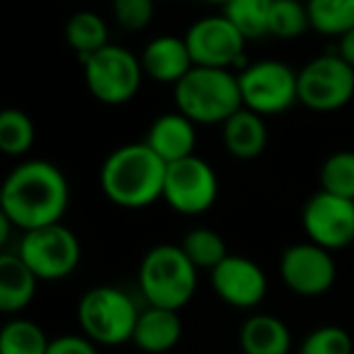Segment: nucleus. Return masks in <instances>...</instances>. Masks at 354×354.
Wrapping results in <instances>:
<instances>
[{
  "label": "nucleus",
  "instance_id": "obj_4",
  "mask_svg": "<svg viewBox=\"0 0 354 354\" xmlns=\"http://www.w3.org/2000/svg\"><path fill=\"white\" fill-rule=\"evenodd\" d=\"M197 272L183 247L160 245L147 251L139 266V290L147 305L180 311L195 297Z\"/></svg>",
  "mask_w": 354,
  "mask_h": 354
},
{
  "label": "nucleus",
  "instance_id": "obj_34",
  "mask_svg": "<svg viewBox=\"0 0 354 354\" xmlns=\"http://www.w3.org/2000/svg\"><path fill=\"white\" fill-rule=\"evenodd\" d=\"M241 354H243V353H241Z\"/></svg>",
  "mask_w": 354,
  "mask_h": 354
},
{
  "label": "nucleus",
  "instance_id": "obj_25",
  "mask_svg": "<svg viewBox=\"0 0 354 354\" xmlns=\"http://www.w3.org/2000/svg\"><path fill=\"white\" fill-rule=\"evenodd\" d=\"M35 143L33 120L17 110L6 108L0 112V151L6 156H23Z\"/></svg>",
  "mask_w": 354,
  "mask_h": 354
},
{
  "label": "nucleus",
  "instance_id": "obj_21",
  "mask_svg": "<svg viewBox=\"0 0 354 354\" xmlns=\"http://www.w3.org/2000/svg\"><path fill=\"white\" fill-rule=\"evenodd\" d=\"M64 39L81 58H85L108 46L106 21L93 10H79L66 21Z\"/></svg>",
  "mask_w": 354,
  "mask_h": 354
},
{
  "label": "nucleus",
  "instance_id": "obj_12",
  "mask_svg": "<svg viewBox=\"0 0 354 354\" xmlns=\"http://www.w3.org/2000/svg\"><path fill=\"white\" fill-rule=\"evenodd\" d=\"M303 228L311 243L338 251L354 243V201L317 191L303 207Z\"/></svg>",
  "mask_w": 354,
  "mask_h": 354
},
{
  "label": "nucleus",
  "instance_id": "obj_20",
  "mask_svg": "<svg viewBox=\"0 0 354 354\" xmlns=\"http://www.w3.org/2000/svg\"><path fill=\"white\" fill-rule=\"evenodd\" d=\"M243 354H290L292 336L288 326L268 313L251 315L239 334Z\"/></svg>",
  "mask_w": 354,
  "mask_h": 354
},
{
  "label": "nucleus",
  "instance_id": "obj_30",
  "mask_svg": "<svg viewBox=\"0 0 354 354\" xmlns=\"http://www.w3.org/2000/svg\"><path fill=\"white\" fill-rule=\"evenodd\" d=\"M156 0H112L116 23L127 31H141L153 19Z\"/></svg>",
  "mask_w": 354,
  "mask_h": 354
},
{
  "label": "nucleus",
  "instance_id": "obj_2",
  "mask_svg": "<svg viewBox=\"0 0 354 354\" xmlns=\"http://www.w3.org/2000/svg\"><path fill=\"white\" fill-rule=\"evenodd\" d=\"M168 164L143 141L114 149L102 170L100 185L104 195L118 207L141 209L164 195Z\"/></svg>",
  "mask_w": 354,
  "mask_h": 354
},
{
  "label": "nucleus",
  "instance_id": "obj_9",
  "mask_svg": "<svg viewBox=\"0 0 354 354\" xmlns=\"http://www.w3.org/2000/svg\"><path fill=\"white\" fill-rule=\"evenodd\" d=\"M354 95V68L340 54L309 60L299 73V102L315 112L344 108Z\"/></svg>",
  "mask_w": 354,
  "mask_h": 354
},
{
  "label": "nucleus",
  "instance_id": "obj_11",
  "mask_svg": "<svg viewBox=\"0 0 354 354\" xmlns=\"http://www.w3.org/2000/svg\"><path fill=\"white\" fill-rule=\"evenodd\" d=\"M185 41L191 50L195 66L230 68L241 64L247 37L226 17H205L189 27Z\"/></svg>",
  "mask_w": 354,
  "mask_h": 354
},
{
  "label": "nucleus",
  "instance_id": "obj_27",
  "mask_svg": "<svg viewBox=\"0 0 354 354\" xmlns=\"http://www.w3.org/2000/svg\"><path fill=\"white\" fill-rule=\"evenodd\" d=\"M274 0H230L224 6V15L239 27L247 39H259L268 35V19Z\"/></svg>",
  "mask_w": 354,
  "mask_h": 354
},
{
  "label": "nucleus",
  "instance_id": "obj_28",
  "mask_svg": "<svg viewBox=\"0 0 354 354\" xmlns=\"http://www.w3.org/2000/svg\"><path fill=\"white\" fill-rule=\"evenodd\" d=\"M319 180L324 191L354 201V151L332 153L322 166Z\"/></svg>",
  "mask_w": 354,
  "mask_h": 354
},
{
  "label": "nucleus",
  "instance_id": "obj_5",
  "mask_svg": "<svg viewBox=\"0 0 354 354\" xmlns=\"http://www.w3.org/2000/svg\"><path fill=\"white\" fill-rule=\"evenodd\" d=\"M133 299L116 286L89 288L77 307V319L83 336L97 346H120L133 342L139 319Z\"/></svg>",
  "mask_w": 354,
  "mask_h": 354
},
{
  "label": "nucleus",
  "instance_id": "obj_8",
  "mask_svg": "<svg viewBox=\"0 0 354 354\" xmlns=\"http://www.w3.org/2000/svg\"><path fill=\"white\" fill-rule=\"evenodd\" d=\"M239 87L243 106L261 116L286 112L299 102V73L282 60L251 62L239 75Z\"/></svg>",
  "mask_w": 354,
  "mask_h": 354
},
{
  "label": "nucleus",
  "instance_id": "obj_7",
  "mask_svg": "<svg viewBox=\"0 0 354 354\" xmlns=\"http://www.w3.org/2000/svg\"><path fill=\"white\" fill-rule=\"evenodd\" d=\"M17 253L44 282L68 278L81 261L79 239L62 222L23 232Z\"/></svg>",
  "mask_w": 354,
  "mask_h": 354
},
{
  "label": "nucleus",
  "instance_id": "obj_29",
  "mask_svg": "<svg viewBox=\"0 0 354 354\" xmlns=\"http://www.w3.org/2000/svg\"><path fill=\"white\" fill-rule=\"evenodd\" d=\"M353 336L340 326H322L301 344L299 354H353Z\"/></svg>",
  "mask_w": 354,
  "mask_h": 354
},
{
  "label": "nucleus",
  "instance_id": "obj_14",
  "mask_svg": "<svg viewBox=\"0 0 354 354\" xmlns=\"http://www.w3.org/2000/svg\"><path fill=\"white\" fill-rule=\"evenodd\" d=\"M214 292L230 307L253 309L268 297V278L249 257L228 255L209 272Z\"/></svg>",
  "mask_w": 354,
  "mask_h": 354
},
{
  "label": "nucleus",
  "instance_id": "obj_3",
  "mask_svg": "<svg viewBox=\"0 0 354 354\" xmlns=\"http://www.w3.org/2000/svg\"><path fill=\"white\" fill-rule=\"evenodd\" d=\"M174 102L195 124H224L243 108L239 75L230 68L193 66L174 85Z\"/></svg>",
  "mask_w": 354,
  "mask_h": 354
},
{
  "label": "nucleus",
  "instance_id": "obj_13",
  "mask_svg": "<svg viewBox=\"0 0 354 354\" xmlns=\"http://www.w3.org/2000/svg\"><path fill=\"white\" fill-rule=\"evenodd\" d=\"M280 276L295 295L313 299L332 290L338 270L332 251L309 241L292 245L282 253Z\"/></svg>",
  "mask_w": 354,
  "mask_h": 354
},
{
  "label": "nucleus",
  "instance_id": "obj_17",
  "mask_svg": "<svg viewBox=\"0 0 354 354\" xmlns=\"http://www.w3.org/2000/svg\"><path fill=\"white\" fill-rule=\"evenodd\" d=\"M178 313L180 311L147 305V309L141 311L137 319V328L133 334L135 346L147 354H164L172 351L183 338V322Z\"/></svg>",
  "mask_w": 354,
  "mask_h": 354
},
{
  "label": "nucleus",
  "instance_id": "obj_19",
  "mask_svg": "<svg viewBox=\"0 0 354 354\" xmlns=\"http://www.w3.org/2000/svg\"><path fill=\"white\" fill-rule=\"evenodd\" d=\"M224 147L239 160H255L268 147V124L261 114L241 108L224 122Z\"/></svg>",
  "mask_w": 354,
  "mask_h": 354
},
{
  "label": "nucleus",
  "instance_id": "obj_24",
  "mask_svg": "<svg viewBox=\"0 0 354 354\" xmlns=\"http://www.w3.org/2000/svg\"><path fill=\"white\" fill-rule=\"evenodd\" d=\"M180 247L197 270H207V272H212L216 266H220L230 255L224 239L216 230H209V228L191 230L185 236Z\"/></svg>",
  "mask_w": 354,
  "mask_h": 354
},
{
  "label": "nucleus",
  "instance_id": "obj_6",
  "mask_svg": "<svg viewBox=\"0 0 354 354\" xmlns=\"http://www.w3.org/2000/svg\"><path fill=\"white\" fill-rule=\"evenodd\" d=\"M81 60L87 89L97 102L120 106L137 95L145 73L141 58L133 56L127 48L108 44Z\"/></svg>",
  "mask_w": 354,
  "mask_h": 354
},
{
  "label": "nucleus",
  "instance_id": "obj_33",
  "mask_svg": "<svg viewBox=\"0 0 354 354\" xmlns=\"http://www.w3.org/2000/svg\"><path fill=\"white\" fill-rule=\"evenodd\" d=\"M205 2H209V4H224V6H226L230 0H205Z\"/></svg>",
  "mask_w": 354,
  "mask_h": 354
},
{
  "label": "nucleus",
  "instance_id": "obj_1",
  "mask_svg": "<svg viewBox=\"0 0 354 354\" xmlns=\"http://www.w3.org/2000/svg\"><path fill=\"white\" fill-rule=\"evenodd\" d=\"M68 180L46 160L19 164L2 183L0 214L23 232L58 224L68 207Z\"/></svg>",
  "mask_w": 354,
  "mask_h": 354
},
{
  "label": "nucleus",
  "instance_id": "obj_22",
  "mask_svg": "<svg viewBox=\"0 0 354 354\" xmlns=\"http://www.w3.org/2000/svg\"><path fill=\"white\" fill-rule=\"evenodd\" d=\"M311 29L322 35L342 37L354 27V0H309Z\"/></svg>",
  "mask_w": 354,
  "mask_h": 354
},
{
  "label": "nucleus",
  "instance_id": "obj_10",
  "mask_svg": "<svg viewBox=\"0 0 354 354\" xmlns=\"http://www.w3.org/2000/svg\"><path fill=\"white\" fill-rule=\"evenodd\" d=\"M216 170L195 153L168 164L162 199L183 216H199L212 209L218 199Z\"/></svg>",
  "mask_w": 354,
  "mask_h": 354
},
{
  "label": "nucleus",
  "instance_id": "obj_18",
  "mask_svg": "<svg viewBox=\"0 0 354 354\" xmlns=\"http://www.w3.org/2000/svg\"><path fill=\"white\" fill-rule=\"evenodd\" d=\"M39 278L19 257V253L0 255V311L15 315L35 299Z\"/></svg>",
  "mask_w": 354,
  "mask_h": 354
},
{
  "label": "nucleus",
  "instance_id": "obj_26",
  "mask_svg": "<svg viewBox=\"0 0 354 354\" xmlns=\"http://www.w3.org/2000/svg\"><path fill=\"white\" fill-rule=\"evenodd\" d=\"M311 27L307 4L299 0H274L268 19V35L280 39L301 37Z\"/></svg>",
  "mask_w": 354,
  "mask_h": 354
},
{
  "label": "nucleus",
  "instance_id": "obj_15",
  "mask_svg": "<svg viewBox=\"0 0 354 354\" xmlns=\"http://www.w3.org/2000/svg\"><path fill=\"white\" fill-rule=\"evenodd\" d=\"M141 66L143 73L153 81L176 85L195 66V62L185 37L160 35L145 46L141 54Z\"/></svg>",
  "mask_w": 354,
  "mask_h": 354
},
{
  "label": "nucleus",
  "instance_id": "obj_16",
  "mask_svg": "<svg viewBox=\"0 0 354 354\" xmlns=\"http://www.w3.org/2000/svg\"><path fill=\"white\" fill-rule=\"evenodd\" d=\"M145 143L166 162H178L195 153V122L180 112L162 114L147 131Z\"/></svg>",
  "mask_w": 354,
  "mask_h": 354
},
{
  "label": "nucleus",
  "instance_id": "obj_31",
  "mask_svg": "<svg viewBox=\"0 0 354 354\" xmlns=\"http://www.w3.org/2000/svg\"><path fill=\"white\" fill-rule=\"evenodd\" d=\"M46 354H97V344L87 336H58L52 338Z\"/></svg>",
  "mask_w": 354,
  "mask_h": 354
},
{
  "label": "nucleus",
  "instance_id": "obj_23",
  "mask_svg": "<svg viewBox=\"0 0 354 354\" xmlns=\"http://www.w3.org/2000/svg\"><path fill=\"white\" fill-rule=\"evenodd\" d=\"M48 336L29 319H10L0 330V354H46Z\"/></svg>",
  "mask_w": 354,
  "mask_h": 354
},
{
  "label": "nucleus",
  "instance_id": "obj_32",
  "mask_svg": "<svg viewBox=\"0 0 354 354\" xmlns=\"http://www.w3.org/2000/svg\"><path fill=\"white\" fill-rule=\"evenodd\" d=\"M340 39V44H338V54L351 64L354 68V27L348 31V33H344L342 37H338Z\"/></svg>",
  "mask_w": 354,
  "mask_h": 354
}]
</instances>
